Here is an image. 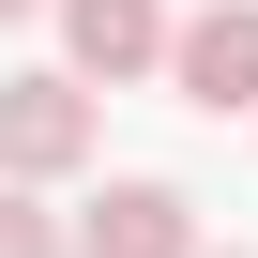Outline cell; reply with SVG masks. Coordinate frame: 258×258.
Returning a JSON list of instances; mask_svg holds the SVG:
<instances>
[{"mask_svg": "<svg viewBox=\"0 0 258 258\" xmlns=\"http://www.w3.org/2000/svg\"><path fill=\"white\" fill-rule=\"evenodd\" d=\"M91 167V91L76 76H0V182H76Z\"/></svg>", "mask_w": 258, "mask_h": 258, "instance_id": "obj_1", "label": "cell"}, {"mask_svg": "<svg viewBox=\"0 0 258 258\" xmlns=\"http://www.w3.org/2000/svg\"><path fill=\"white\" fill-rule=\"evenodd\" d=\"M46 16H61V76L76 91H121V76H167V0H46Z\"/></svg>", "mask_w": 258, "mask_h": 258, "instance_id": "obj_2", "label": "cell"}, {"mask_svg": "<svg viewBox=\"0 0 258 258\" xmlns=\"http://www.w3.org/2000/svg\"><path fill=\"white\" fill-rule=\"evenodd\" d=\"M167 76H182V106H258V0H198V16L167 31Z\"/></svg>", "mask_w": 258, "mask_h": 258, "instance_id": "obj_3", "label": "cell"}, {"mask_svg": "<svg viewBox=\"0 0 258 258\" xmlns=\"http://www.w3.org/2000/svg\"><path fill=\"white\" fill-rule=\"evenodd\" d=\"M76 258H198V198L182 182H106L91 213H61Z\"/></svg>", "mask_w": 258, "mask_h": 258, "instance_id": "obj_4", "label": "cell"}, {"mask_svg": "<svg viewBox=\"0 0 258 258\" xmlns=\"http://www.w3.org/2000/svg\"><path fill=\"white\" fill-rule=\"evenodd\" d=\"M0 258H76V228H61L31 182H0Z\"/></svg>", "mask_w": 258, "mask_h": 258, "instance_id": "obj_5", "label": "cell"}, {"mask_svg": "<svg viewBox=\"0 0 258 258\" xmlns=\"http://www.w3.org/2000/svg\"><path fill=\"white\" fill-rule=\"evenodd\" d=\"M31 16H46V0H0V31H31Z\"/></svg>", "mask_w": 258, "mask_h": 258, "instance_id": "obj_6", "label": "cell"}, {"mask_svg": "<svg viewBox=\"0 0 258 258\" xmlns=\"http://www.w3.org/2000/svg\"><path fill=\"white\" fill-rule=\"evenodd\" d=\"M198 258H213V243H198ZM228 258H243V243H228Z\"/></svg>", "mask_w": 258, "mask_h": 258, "instance_id": "obj_7", "label": "cell"}]
</instances>
